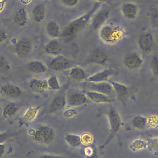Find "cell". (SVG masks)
Returning a JSON list of instances; mask_svg holds the SVG:
<instances>
[{
    "label": "cell",
    "instance_id": "obj_25",
    "mask_svg": "<svg viewBox=\"0 0 158 158\" xmlns=\"http://www.w3.org/2000/svg\"><path fill=\"white\" fill-rule=\"evenodd\" d=\"M19 109L18 104L14 102H10L7 103L2 108V115L6 118H10L14 116Z\"/></svg>",
    "mask_w": 158,
    "mask_h": 158
},
{
    "label": "cell",
    "instance_id": "obj_46",
    "mask_svg": "<svg viewBox=\"0 0 158 158\" xmlns=\"http://www.w3.org/2000/svg\"><path fill=\"white\" fill-rule=\"evenodd\" d=\"M20 1L23 4H28L31 1V0H20Z\"/></svg>",
    "mask_w": 158,
    "mask_h": 158
},
{
    "label": "cell",
    "instance_id": "obj_8",
    "mask_svg": "<svg viewBox=\"0 0 158 158\" xmlns=\"http://www.w3.org/2000/svg\"><path fill=\"white\" fill-rule=\"evenodd\" d=\"M66 101L67 107H74L85 105L89 100L85 94L78 91H72L66 95Z\"/></svg>",
    "mask_w": 158,
    "mask_h": 158
},
{
    "label": "cell",
    "instance_id": "obj_6",
    "mask_svg": "<svg viewBox=\"0 0 158 158\" xmlns=\"http://www.w3.org/2000/svg\"><path fill=\"white\" fill-rule=\"evenodd\" d=\"M137 45L143 53L145 54L151 53L154 47L152 34L149 31L142 33L137 39Z\"/></svg>",
    "mask_w": 158,
    "mask_h": 158
},
{
    "label": "cell",
    "instance_id": "obj_31",
    "mask_svg": "<svg viewBox=\"0 0 158 158\" xmlns=\"http://www.w3.org/2000/svg\"><path fill=\"white\" fill-rule=\"evenodd\" d=\"M129 148L132 151H138L146 148V141L141 139H136L129 145Z\"/></svg>",
    "mask_w": 158,
    "mask_h": 158
},
{
    "label": "cell",
    "instance_id": "obj_26",
    "mask_svg": "<svg viewBox=\"0 0 158 158\" xmlns=\"http://www.w3.org/2000/svg\"><path fill=\"white\" fill-rule=\"evenodd\" d=\"M109 82L112 86L114 91L115 92L118 98H122L128 94V88L127 85L113 80H109Z\"/></svg>",
    "mask_w": 158,
    "mask_h": 158
},
{
    "label": "cell",
    "instance_id": "obj_12",
    "mask_svg": "<svg viewBox=\"0 0 158 158\" xmlns=\"http://www.w3.org/2000/svg\"><path fill=\"white\" fill-rule=\"evenodd\" d=\"M85 94L89 101L96 104H109L114 101V99L112 97L102 93L87 91Z\"/></svg>",
    "mask_w": 158,
    "mask_h": 158
},
{
    "label": "cell",
    "instance_id": "obj_47",
    "mask_svg": "<svg viewBox=\"0 0 158 158\" xmlns=\"http://www.w3.org/2000/svg\"><path fill=\"white\" fill-rule=\"evenodd\" d=\"M96 2H101L102 3L103 2H105L106 0H95Z\"/></svg>",
    "mask_w": 158,
    "mask_h": 158
},
{
    "label": "cell",
    "instance_id": "obj_32",
    "mask_svg": "<svg viewBox=\"0 0 158 158\" xmlns=\"http://www.w3.org/2000/svg\"><path fill=\"white\" fill-rule=\"evenodd\" d=\"M48 89L52 91H58L60 89V84L56 75H51L47 80Z\"/></svg>",
    "mask_w": 158,
    "mask_h": 158
},
{
    "label": "cell",
    "instance_id": "obj_9",
    "mask_svg": "<svg viewBox=\"0 0 158 158\" xmlns=\"http://www.w3.org/2000/svg\"><path fill=\"white\" fill-rule=\"evenodd\" d=\"M70 65V60L62 55L52 57L48 61L49 67L56 72H60L69 68Z\"/></svg>",
    "mask_w": 158,
    "mask_h": 158
},
{
    "label": "cell",
    "instance_id": "obj_38",
    "mask_svg": "<svg viewBox=\"0 0 158 158\" xmlns=\"http://www.w3.org/2000/svg\"><path fill=\"white\" fill-rule=\"evenodd\" d=\"M60 3L65 7H73L77 6L80 0H59Z\"/></svg>",
    "mask_w": 158,
    "mask_h": 158
},
{
    "label": "cell",
    "instance_id": "obj_7",
    "mask_svg": "<svg viewBox=\"0 0 158 158\" xmlns=\"http://www.w3.org/2000/svg\"><path fill=\"white\" fill-rule=\"evenodd\" d=\"M143 63L144 60L141 56L135 51L126 54L123 59L124 66L130 70L139 69L143 65Z\"/></svg>",
    "mask_w": 158,
    "mask_h": 158
},
{
    "label": "cell",
    "instance_id": "obj_23",
    "mask_svg": "<svg viewBox=\"0 0 158 158\" xmlns=\"http://www.w3.org/2000/svg\"><path fill=\"white\" fill-rule=\"evenodd\" d=\"M69 76L73 80L83 81L86 80L87 73L85 70L80 66H73L69 70Z\"/></svg>",
    "mask_w": 158,
    "mask_h": 158
},
{
    "label": "cell",
    "instance_id": "obj_17",
    "mask_svg": "<svg viewBox=\"0 0 158 158\" xmlns=\"http://www.w3.org/2000/svg\"><path fill=\"white\" fill-rule=\"evenodd\" d=\"M62 51V47L56 39H52L48 41L43 47V52L52 57L60 55Z\"/></svg>",
    "mask_w": 158,
    "mask_h": 158
},
{
    "label": "cell",
    "instance_id": "obj_39",
    "mask_svg": "<svg viewBox=\"0 0 158 158\" xmlns=\"http://www.w3.org/2000/svg\"><path fill=\"white\" fill-rule=\"evenodd\" d=\"M148 125L151 127L158 128V117L156 116L150 117L148 118Z\"/></svg>",
    "mask_w": 158,
    "mask_h": 158
},
{
    "label": "cell",
    "instance_id": "obj_1",
    "mask_svg": "<svg viewBox=\"0 0 158 158\" xmlns=\"http://www.w3.org/2000/svg\"><path fill=\"white\" fill-rule=\"evenodd\" d=\"M101 5V2H95L88 12L70 22L61 30L60 37L66 42L73 40L91 21L93 16L100 9Z\"/></svg>",
    "mask_w": 158,
    "mask_h": 158
},
{
    "label": "cell",
    "instance_id": "obj_11",
    "mask_svg": "<svg viewBox=\"0 0 158 158\" xmlns=\"http://www.w3.org/2000/svg\"><path fill=\"white\" fill-rule=\"evenodd\" d=\"M110 15V11L107 9L98 10L93 16L91 20V25L93 30L99 29L106 23Z\"/></svg>",
    "mask_w": 158,
    "mask_h": 158
},
{
    "label": "cell",
    "instance_id": "obj_42",
    "mask_svg": "<svg viewBox=\"0 0 158 158\" xmlns=\"http://www.w3.org/2000/svg\"><path fill=\"white\" fill-rule=\"evenodd\" d=\"M9 137V134L6 132L0 133V143H3Z\"/></svg>",
    "mask_w": 158,
    "mask_h": 158
},
{
    "label": "cell",
    "instance_id": "obj_35",
    "mask_svg": "<svg viewBox=\"0 0 158 158\" xmlns=\"http://www.w3.org/2000/svg\"><path fill=\"white\" fill-rule=\"evenodd\" d=\"M11 70V66L9 61L4 57L0 56V71L9 72Z\"/></svg>",
    "mask_w": 158,
    "mask_h": 158
},
{
    "label": "cell",
    "instance_id": "obj_18",
    "mask_svg": "<svg viewBox=\"0 0 158 158\" xmlns=\"http://www.w3.org/2000/svg\"><path fill=\"white\" fill-rule=\"evenodd\" d=\"M46 15V8L44 4L38 3L33 7L31 9V17L35 23H41L44 20Z\"/></svg>",
    "mask_w": 158,
    "mask_h": 158
},
{
    "label": "cell",
    "instance_id": "obj_41",
    "mask_svg": "<svg viewBox=\"0 0 158 158\" xmlns=\"http://www.w3.org/2000/svg\"><path fill=\"white\" fill-rule=\"evenodd\" d=\"M8 36V33L6 31L0 29V43L6 40Z\"/></svg>",
    "mask_w": 158,
    "mask_h": 158
},
{
    "label": "cell",
    "instance_id": "obj_29",
    "mask_svg": "<svg viewBox=\"0 0 158 158\" xmlns=\"http://www.w3.org/2000/svg\"><path fill=\"white\" fill-rule=\"evenodd\" d=\"M64 139L69 146L73 148L78 147L82 144L81 136L75 134H67L64 137Z\"/></svg>",
    "mask_w": 158,
    "mask_h": 158
},
{
    "label": "cell",
    "instance_id": "obj_24",
    "mask_svg": "<svg viewBox=\"0 0 158 158\" xmlns=\"http://www.w3.org/2000/svg\"><path fill=\"white\" fill-rule=\"evenodd\" d=\"M1 90L3 94L10 98H18L22 93V89L19 86L11 84L3 85L1 88Z\"/></svg>",
    "mask_w": 158,
    "mask_h": 158
},
{
    "label": "cell",
    "instance_id": "obj_40",
    "mask_svg": "<svg viewBox=\"0 0 158 158\" xmlns=\"http://www.w3.org/2000/svg\"><path fill=\"white\" fill-rule=\"evenodd\" d=\"M39 158H71L70 157H67L64 156H58L52 154H44L40 156Z\"/></svg>",
    "mask_w": 158,
    "mask_h": 158
},
{
    "label": "cell",
    "instance_id": "obj_37",
    "mask_svg": "<svg viewBox=\"0 0 158 158\" xmlns=\"http://www.w3.org/2000/svg\"><path fill=\"white\" fill-rule=\"evenodd\" d=\"M77 114V111L73 107H69L63 112V116L66 118H71Z\"/></svg>",
    "mask_w": 158,
    "mask_h": 158
},
{
    "label": "cell",
    "instance_id": "obj_50",
    "mask_svg": "<svg viewBox=\"0 0 158 158\" xmlns=\"http://www.w3.org/2000/svg\"></svg>",
    "mask_w": 158,
    "mask_h": 158
},
{
    "label": "cell",
    "instance_id": "obj_5",
    "mask_svg": "<svg viewBox=\"0 0 158 158\" xmlns=\"http://www.w3.org/2000/svg\"><path fill=\"white\" fill-rule=\"evenodd\" d=\"M109 59L108 54L102 48L94 49L88 55L83 63L85 64H96L101 65H107Z\"/></svg>",
    "mask_w": 158,
    "mask_h": 158
},
{
    "label": "cell",
    "instance_id": "obj_48",
    "mask_svg": "<svg viewBox=\"0 0 158 158\" xmlns=\"http://www.w3.org/2000/svg\"><path fill=\"white\" fill-rule=\"evenodd\" d=\"M0 102H1V98H0Z\"/></svg>",
    "mask_w": 158,
    "mask_h": 158
},
{
    "label": "cell",
    "instance_id": "obj_34",
    "mask_svg": "<svg viewBox=\"0 0 158 158\" xmlns=\"http://www.w3.org/2000/svg\"><path fill=\"white\" fill-rule=\"evenodd\" d=\"M150 67L153 75L158 77V56L156 55L153 56L150 60Z\"/></svg>",
    "mask_w": 158,
    "mask_h": 158
},
{
    "label": "cell",
    "instance_id": "obj_28",
    "mask_svg": "<svg viewBox=\"0 0 158 158\" xmlns=\"http://www.w3.org/2000/svg\"><path fill=\"white\" fill-rule=\"evenodd\" d=\"M41 106H31L29 107L23 114V118L27 122H31L34 120L38 113L40 109Z\"/></svg>",
    "mask_w": 158,
    "mask_h": 158
},
{
    "label": "cell",
    "instance_id": "obj_4",
    "mask_svg": "<svg viewBox=\"0 0 158 158\" xmlns=\"http://www.w3.org/2000/svg\"><path fill=\"white\" fill-rule=\"evenodd\" d=\"M107 115L109 123V134L104 143L99 147L101 149H103L112 141L119 131L122 125L121 118L118 112L114 107L109 109Z\"/></svg>",
    "mask_w": 158,
    "mask_h": 158
},
{
    "label": "cell",
    "instance_id": "obj_30",
    "mask_svg": "<svg viewBox=\"0 0 158 158\" xmlns=\"http://www.w3.org/2000/svg\"><path fill=\"white\" fill-rule=\"evenodd\" d=\"M146 148L148 151L158 156V137L147 139L146 140Z\"/></svg>",
    "mask_w": 158,
    "mask_h": 158
},
{
    "label": "cell",
    "instance_id": "obj_43",
    "mask_svg": "<svg viewBox=\"0 0 158 158\" xmlns=\"http://www.w3.org/2000/svg\"><path fill=\"white\" fill-rule=\"evenodd\" d=\"M6 151V146L4 143H0V158H1Z\"/></svg>",
    "mask_w": 158,
    "mask_h": 158
},
{
    "label": "cell",
    "instance_id": "obj_36",
    "mask_svg": "<svg viewBox=\"0 0 158 158\" xmlns=\"http://www.w3.org/2000/svg\"><path fill=\"white\" fill-rule=\"evenodd\" d=\"M81 143L85 145H90L93 142V136L89 133H84L81 136Z\"/></svg>",
    "mask_w": 158,
    "mask_h": 158
},
{
    "label": "cell",
    "instance_id": "obj_14",
    "mask_svg": "<svg viewBox=\"0 0 158 158\" xmlns=\"http://www.w3.org/2000/svg\"><path fill=\"white\" fill-rule=\"evenodd\" d=\"M120 11L125 19L133 20L136 18L138 14V7L134 2H126L121 6Z\"/></svg>",
    "mask_w": 158,
    "mask_h": 158
},
{
    "label": "cell",
    "instance_id": "obj_2",
    "mask_svg": "<svg viewBox=\"0 0 158 158\" xmlns=\"http://www.w3.org/2000/svg\"><path fill=\"white\" fill-rule=\"evenodd\" d=\"M125 35L123 29L117 25L105 23L99 29V37L107 44L113 45L120 41Z\"/></svg>",
    "mask_w": 158,
    "mask_h": 158
},
{
    "label": "cell",
    "instance_id": "obj_21",
    "mask_svg": "<svg viewBox=\"0 0 158 158\" xmlns=\"http://www.w3.org/2000/svg\"><path fill=\"white\" fill-rule=\"evenodd\" d=\"M13 20L14 23L19 27H25L28 21V15L27 9L25 7H20L14 14Z\"/></svg>",
    "mask_w": 158,
    "mask_h": 158
},
{
    "label": "cell",
    "instance_id": "obj_49",
    "mask_svg": "<svg viewBox=\"0 0 158 158\" xmlns=\"http://www.w3.org/2000/svg\"><path fill=\"white\" fill-rule=\"evenodd\" d=\"M0 1H1V0H0Z\"/></svg>",
    "mask_w": 158,
    "mask_h": 158
},
{
    "label": "cell",
    "instance_id": "obj_22",
    "mask_svg": "<svg viewBox=\"0 0 158 158\" xmlns=\"http://www.w3.org/2000/svg\"><path fill=\"white\" fill-rule=\"evenodd\" d=\"M27 67L30 72L34 73H44L48 70V67L44 62L37 60L29 62Z\"/></svg>",
    "mask_w": 158,
    "mask_h": 158
},
{
    "label": "cell",
    "instance_id": "obj_19",
    "mask_svg": "<svg viewBox=\"0 0 158 158\" xmlns=\"http://www.w3.org/2000/svg\"><path fill=\"white\" fill-rule=\"evenodd\" d=\"M29 88L36 93H43L48 89L47 80L33 78L28 83Z\"/></svg>",
    "mask_w": 158,
    "mask_h": 158
},
{
    "label": "cell",
    "instance_id": "obj_13",
    "mask_svg": "<svg viewBox=\"0 0 158 158\" xmlns=\"http://www.w3.org/2000/svg\"><path fill=\"white\" fill-rule=\"evenodd\" d=\"M31 43L26 38L19 39L14 44V51L20 57L28 56L31 53Z\"/></svg>",
    "mask_w": 158,
    "mask_h": 158
},
{
    "label": "cell",
    "instance_id": "obj_44",
    "mask_svg": "<svg viewBox=\"0 0 158 158\" xmlns=\"http://www.w3.org/2000/svg\"><path fill=\"white\" fill-rule=\"evenodd\" d=\"M85 158H98V152L96 149H94L93 152L88 156H85Z\"/></svg>",
    "mask_w": 158,
    "mask_h": 158
},
{
    "label": "cell",
    "instance_id": "obj_3",
    "mask_svg": "<svg viewBox=\"0 0 158 158\" xmlns=\"http://www.w3.org/2000/svg\"><path fill=\"white\" fill-rule=\"evenodd\" d=\"M28 134L34 141L41 144H49L55 138L54 130L46 125H38L35 129L30 128Z\"/></svg>",
    "mask_w": 158,
    "mask_h": 158
},
{
    "label": "cell",
    "instance_id": "obj_15",
    "mask_svg": "<svg viewBox=\"0 0 158 158\" xmlns=\"http://www.w3.org/2000/svg\"><path fill=\"white\" fill-rule=\"evenodd\" d=\"M66 94H59L51 100L49 107L48 112L50 113H55L64 108L66 106Z\"/></svg>",
    "mask_w": 158,
    "mask_h": 158
},
{
    "label": "cell",
    "instance_id": "obj_20",
    "mask_svg": "<svg viewBox=\"0 0 158 158\" xmlns=\"http://www.w3.org/2000/svg\"><path fill=\"white\" fill-rule=\"evenodd\" d=\"M45 31L47 35L52 39H57L60 37L61 30L58 23L54 20L48 21L45 27Z\"/></svg>",
    "mask_w": 158,
    "mask_h": 158
},
{
    "label": "cell",
    "instance_id": "obj_45",
    "mask_svg": "<svg viewBox=\"0 0 158 158\" xmlns=\"http://www.w3.org/2000/svg\"><path fill=\"white\" fill-rule=\"evenodd\" d=\"M7 0H1L0 1V12L4 9Z\"/></svg>",
    "mask_w": 158,
    "mask_h": 158
},
{
    "label": "cell",
    "instance_id": "obj_33",
    "mask_svg": "<svg viewBox=\"0 0 158 158\" xmlns=\"http://www.w3.org/2000/svg\"><path fill=\"white\" fill-rule=\"evenodd\" d=\"M149 18L151 25L156 28H158V9L151 8L149 13Z\"/></svg>",
    "mask_w": 158,
    "mask_h": 158
},
{
    "label": "cell",
    "instance_id": "obj_10",
    "mask_svg": "<svg viewBox=\"0 0 158 158\" xmlns=\"http://www.w3.org/2000/svg\"><path fill=\"white\" fill-rule=\"evenodd\" d=\"M117 70L114 69L108 68L88 77L86 80L90 83L104 82L107 81L110 77L117 75Z\"/></svg>",
    "mask_w": 158,
    "mask_h": 158
},
{
    "label": "cell",
    "instance_id": "obj_16",
    "mask_svg": "<svg viewBox=\"0 0 158 158\" xmlns=\"http://www.w3.org/2000/svg\"><path fill=\"white\" fill-rule=\"evenodd\" d=\"M87 88L89 89L88 91H97L106 94H109L114 91V89L111 84L107 81L100 83L88 82Z\"/></svg>",
    "mask_w": 158,
    "mask_h": 158
},
{
    "label": "cell",
    "instance_id": "obj_27",
    "mask_svg": "<svg viewBox=\"0 0 158 158\" xmlns=\"http://www.w3.org/2000/svg\"><path fill=\"white\" fill-rule=\"evenodd\" d=\"M131 125L136 129L143 130L148 125V118L143 115H136L131 120Z\"/></svg>",
    "mask_w": 158,
    "mask_h": 158
}]
</instances>
